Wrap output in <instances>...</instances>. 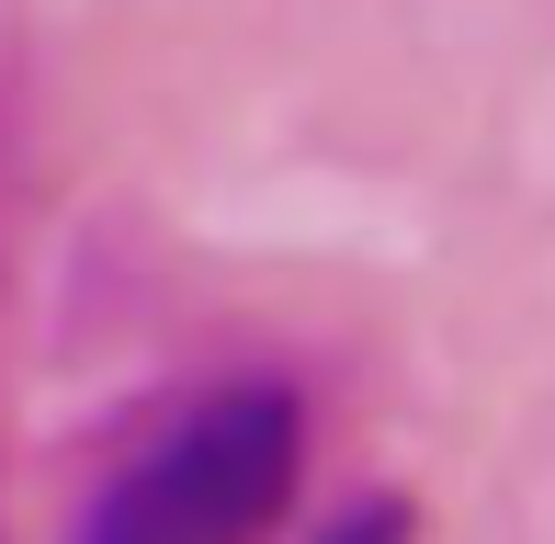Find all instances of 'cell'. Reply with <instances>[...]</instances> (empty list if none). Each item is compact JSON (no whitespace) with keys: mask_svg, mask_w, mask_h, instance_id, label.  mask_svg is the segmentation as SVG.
Here are the masks:
<instances>
[{"mask_svg":"<svg viewBox=\"0 0 555 544\" xmlns=\"http://www.w3.org/2000/svg\"><path fill=\"white\" fill-rule=\"evenodd\" d=\"M307 544H420V510L397 500V488H374V500H351V510H330Z\"/></svg>","mask_w":555,"mask_h":544,"instance_id":"7a4b0ae2","label":"cell"},{"mask_svg":"<svg viewBox=\"0 0 555 544\" xmlns=\"http://www.w3.org/2000/svg\"><path fill=\"white\" fill-rule=\"evenodd\" d=\"M295 488H307V398L284 375H227L91 488L68 544H261Z\"/></svg>","mask_w":555,"mask_h":544,"instance_id":"6da1fadb","label":"cell"}]
</instances>
